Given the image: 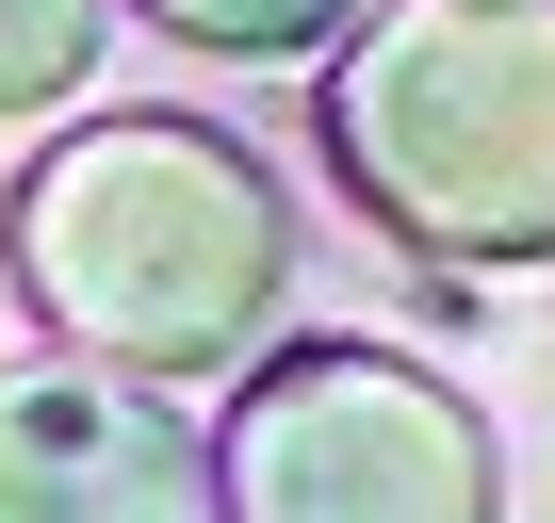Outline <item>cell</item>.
Listing matches in <instances>:
<instances>
[{
    "mask_svg": "<svg viewBox=\"0 0 555 523\" xmlns=\"http://www.w3.org/2000/svg\"><path fill=\"white\" fill-rule=\"evenodd\" d=\"M131 17H164L180 50H245V66H278V50H327L360 0H131Z\"/></svg>",
    "mask_w": 555,
    "mask_h": 523,
    "instance_id": "cell-5",
    "label": "cell"
},
{
    "mask_svg": "<svg viewBox=\"0 0 555 523\" xmlns=\"http://www.w3.org/2000/svg\"><path fill=\"white\" fill-rule=\"evenodd\" d=\"M99 17H115V0H0V115L66 99V82L99 66Z\"/></svg>",
    "mask_w": 555,
    "mask_h": 523,
    "instance_id": "cell-6",
    "label": "cell"
},
{
    "mask_svg": "<svg viewBox=\"0 0 555 523\" xmlns=\"http://www.w3.org/2000/svg\"><path fill=\"white\" fill-rule=\"evenodd\" d=\"M212 523H506L490 425L392 344H278L212 425Z\"/></svg>",
    "mask_w": 555,
    "mask_h": 523,
    "instance_id": "cell-3",
    "label": "cell"
},
{
    "mask_svg": "<svg viewBox=\"0 0 555 523\" xmlns=\"http://www.w3.org/2000/svg\"><path fill=\"white\" fill-rule=\"evenodd\" d=\"M327 164L441 262H555V0H360L327 34Z\"/></svg>",
    "mask_w": 555,
    "mask_h": 523,
    "instance_id": "cell-2",
    "label": "cell"
},
{
    "mask_svg": "<svg viewBox=\"0 0 555 523\" xmlns=\"http://www.w3.org/2000/svg\"><path fill=\"white\" fill-rule=\"evenodd\" d=\"M295 213L212 115H99L17 180V295L66 360L212 377L278 328Z\"/></svg>",
    "mask_w": 555,
    "mask_h": 523,
    "instance_id": "cell-1",
    "label": "cell"
},
{
    "mask_svg": "<svg viewBox=\"0 0 555 523\" xmlns=\"http://www.w3.org/2000/svg\"><path fill=\"white\" fill-rule=\"evenodd\" d=\"M0 523H212V442L115 360H34L0 377Z\"/></svg>",
    "mask_w": 555,
    "mask_h": 523,
    "instance_id": "cell-4",
    "label": "cell"
}]
</instances>
